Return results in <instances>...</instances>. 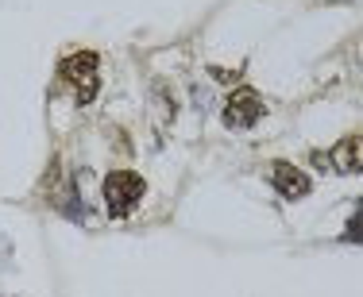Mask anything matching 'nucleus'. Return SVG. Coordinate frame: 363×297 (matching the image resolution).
Here are the masks:
<instances>
[{
  "label": "nucleus",
  "mask_w": 363,
  "mask_h": 297,
  "mask_svg": "<svg viewBox=\"0 0 363 297\" xmlns=\"http://www.w3.org/2000/svg\"><path fill=\"white\" fill-rule=\"evenodd\" d=\"M62 77L74 85L77 104H89L97 97V85H101V58L93 50H74L62 62Z\"/></svg>",
  "instance_id": "nucleus-2"
},
{
  "label": "nucleus",
  "mask_w": 363,
  "mask_h": 297,
  "mask_svg": "<svg viewBox=\"0 0 363 297\" xmlns=\"http://www.w3.org/2000/svg\"><path fill=\"white\" fill-rule=\"evenodd\" d=\"M271 186L279 189L286 201H301V197L309 194V186H313V181H309V174H301L298 166L274 162V166H271Z\"/></svg>",
  "instance_id": "nucleus-4"
},
{
  "label": "nucleus",
  "mask_w": 363,
  "mask_h": 297,
  "mask_svg": "<svg viewBox=\"0 0 363 297\" xmlns=\"http://www.w3.org/2000/svg\"><path fill=\"white\" fill-rule=\"evenodd\" d=\"M328 162H333L336 174H359V139L352 135L348 143H340L333 155H328Z\"/></svg>",
  "instance_id": "nucleus-5"
},
{
  "label": "nucleus",
  "mask_w": 363,
  "mask_h": 297,
  "mask_svg": "<svg viewBox=\"0 0 363 297\" xmlns=\"http://www.w3.org/2000/svg\"><path fill=\"white\" fill-rule=\"evenodd\" d=\"M147 194V181L132 170H112L105 174V186H101V197H105L112 216H128Z\"/></svg>",
  "instance_id": "nucleus-1"
},
{
  "label": "nucleus",
  "mask_w": 363,
  "mask_h": 297,
  "mask_svg": "<svg viewBox=\"0 0 363 297\" xmlns=\"http://www.w3.org/2000/svg\"><path fill=\"white\" fill-rule=\"evenodd\" d=\"M259 120H263V101H259L252 89L232 93L228 104H224V124L228 128H252Z\"/></svg>",
  "instance_id": "nucleus-3"
}]
</instances>
